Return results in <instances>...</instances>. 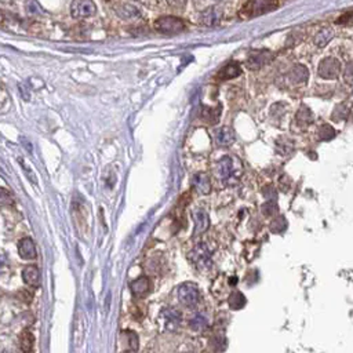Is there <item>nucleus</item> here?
<instances>
[{"mask_svg":"<svg viewBox=\"0 0 353 353\" xmlns=\"http://www.w3.org/2000/svg\"><path fill=\"white\" fill-rule=\"evenodd\" d=\"M278 4V0H247V3L240 10V17L255 18L275 10Z\"/></svg>","mask_w":353,"mask_h":353,"instance_id":"obj_1","label":"nucleus"},{"mask_svg":"<svg viewBox=\"0 0 353 353\" xmlns=\"http://www.w3.org/2000/svg\"><path fill=\"white\" fill-rule=\"evenodd\" d=\"M189 259L192 261V264L200 271L211 269L212 261H211L210 250L204 243H199V245L195 246V248L189 252Z\"/></svg>","mask_w":353,"mask_h":353,"instance_id":"obj_2","label":"nucleus"},{"mask_svg":"<svg viewBox=\"0 0 353 353\" xmlns=\"http://www.w3.org/2000/svg\"><path fill=\"white\" fill-rule=\"evenodd\" d=\"M155 29L164 35H178L186 29V25L176 17H162L155 22Z\"/></svg>","mask_w":353,"mask_h":353,"instance_id":"obj_3","label":"nucleus"},{"mask_svg":"<svg viewBox=\"0 0 353 353\" xmlns=\"http://www.w3.org/2000/svg\"><path fill=\"white\" fill-rule=\"evenodd\" d=\"M97 13V6L93 0H73L71 6V14L75 20L90 18Z\"/></svg>","mask_w":353,"mask_h":353,"instance_id":"obj_4","label":"nucleus"},{"mask_svg":"<svg viewBox=\"0 0 353 353\" xmlns=\"http://www.w3.org/2000/svg\"><path fill=\"white\" fill-rule=\"evenodd\" d=\"M178 299L182 305L188 308H193L200 301V292L196 288V285L192 283H185L178 288Z\"/></svg>","mask_w":353,"mask_h":353,"instance_id":"obj_5","label":"nucleus"},{"mask_svg":"<svg viewBox=\"0 0 353 353\" xmlns=\"http://www.w3.org/2000/svg\"><path fill=\"white\" fill-rule=\"evenodd\" d=\"M341 72V64L337 58L328 57L319 64L318 73L321 79H335Z\"/></svg>","mask_w":353,"mask_h":353,"instance_id":"obj_6","label":"nucleus"},{"mask_svg":"<svg viewBox=\"0 0 353 353\" xmlns=\"http://www.w3.org/2000/svg\"><path fill=\"white\" fill-rule=\"evenodd\" d=\"M160 320L163 323V327L169 331H174L176 327L181 324L182 321V315L176 309H164L163 312L160 313Z\"/></svg>","mask_w":353,"mask_h":353,"instance_id":"obj_7","label":"nucleus"},{"mask_svg":"<svg viewBox=\"0 0 353 353\" xmlns=\"http://www.w3.org/2000/svg\"><path fill=\"white\" fill-rule=\"evenodd\" d=\"M192 217L195 221V236L202 235L209 229L210 226V217L203 209H195L192 212Z\"/></svg>","mask_w":353,"mask_h":353,"instance_id":"obj_8","label":"nucleus"},{"mask_svg":"<svg viewBox=\"0 0 353 353\" xmlns=\"http://www.w3.org/2000/svg\"><path fill=\"white\" fill-rule=\"evenodd\" d=\"M273 58V55L268 51H259V53H254L248 58H247V67L250 69H259L266 64H269Z\"/></svg>","mask_w":353,"mask_h":353,"instance_id":"obj_9","label":"nucleus"},{"mask_svg":"<svg viewBox=\"0 0 353 353\" xmlns=\"http://www.w3.org/2000/svg\"><path fill=\"white\" fill-rule=\"evenodd\" d=\"M22 280L24 283L31 287H37L40 283V272L37 266L35 265H28L22 269Z\"/></svg>","mask_w":353,"mask_h":353,"instance_id":"obj_10","label":"nucleus"},{"mask_svg":"<svg viewBox=\"0 0 353 353\" xmlns=\"http://www.w3.org/2000/svg\"><path fill=\"white\" fill-rule=\"evenodd\" d=\"M18 254L21 258L24 259H35L36 257V247H35L34 240L31 238L21 239L18 243Z\"/></svg>","mask_w":353,"mask_h":353,"instance_id":"obj_11","label":"nucleus"},{"mask_svg":"<svg viewBox=\"0 0 353 353\" xmlns=\"http://www.w3.org/2000/svg\"><path fill=\"white\" fill-rule=\"evenodd\" d=\"M233 173V163H232L231 157H222L217 164V176L221 181L226 182L228 179L232 178Z\"/></svg>","mask_w":353,"mask_h":353,"instance_id":"obj_12","label":"nucleus"},{"mask_svg":"<svg viewBox=\"0 0 353 353\" xmlns=\"http://www.w3.org/2000/svg\"><path fill=\"white\" fill-rule=\"evenodd\" d=\"M192 186H193L199 193L207 195V193H210L211 190L210 178H209L207 174H203V173L196 174V176L192 178Z\"/></svg>","mask_w":353,"mask_h":353,"instance_id":"obj_13","label":"nucleus"},{"mask_svg":"<svg viewBox=\"0 0 353 353\" xmlns=\"http://www.w3.org/2000/svg\"><path fill=\"white\" fill-rule=\"evenodd\" d=\"M130 288H131V292L138 297V298H141L143 295H146L148 291H149L150 288V283H149V279L148 278H138L137 280H134L131 284H130Z\"/></svg>","mask_w":353,"mask_h":353,"instance_id":"obj_14","label":"nucleus"},{"mask_svg":"<svg viewBox=\"0 0 353 353\" xmlns=\"http://www.w3.org/2000/svg\"><path fill=\"white\" fill-rule=\"evenodd\" d=\"M235 141V134L229 127H222L215 131V142L218 146H229Z\"/></svg>","mask_w":353,"mask_h":353,"instance_id":"obj_15","label":"nucleus"},{"mask_svg":"<svg viewBox=\"0 0 353 353\" xmlns=\"http://www.w3.org/2000/svg\"><path fill=\"white\" fill-rule=\"evenodd\" d=\"M240 73H242L240 65H239L238 62H231V64L225 65L224 68L219 71L218 79H222V80H226V79H235V77H238Z\"/></svg>","mask_w":353,"mask_h":353,"instance_id":"obj_16","label":"nucleus"},{"mask_svg":"<svg viewBox=\"0 0 353 353\" xmlns=\"http://www.w3.org/2000/svg\"><path fill=\"white\" fill-rule=\"evenodd\" d=\"M202 21H203L204 25H207V27L218 25L219 21H221V11L218 8H215V7H211V8L206 10L202 14Z\"/></svg>","mask_w":353,"mask_h":353,"instance_id":"obj_17","label":"nucleus"},{"mask_svg":"<svg viewBox=\"0 0 353 353\" xmlns=\"http://www.w3.org/2000/svg\"><path fill=\"white\" fill-rule=\"evenodd\" d=\"M308 69L305 67H302V65H297V67H294V68L290 71V73H288V77H290V80H291L294 84H301V83H305L306 79H308Z\"/></svg>","mask_w":353,"mask_h":353,"instance_id":"obj_18","label":"nucleus"},{"mask_svg":"<svg viewBox=\"0 0 353 353\" xmlns=\"http://www.w3.org/2000/svg\"><path fill=\"white\" fill-rule=\"evenodd\" d=\"M117 15L123 18V20H133V18H137L140 15V11L138 8L131 4H123L117 8Z\"/></svg>","mask_w":353,"mask_h":353,"instance_id":"obj_19","label":"nucleus"},{"mask_svg":"<svg viewBox=\"0 0 353 353\" xmlns=\"http://www.w3.org/2000/svg\"><path fill=\"white\" fill-rule=\"evenodd\" d=\"M122 341L126 344V351H138V337L136 333L133 331H123L122 333Z\"/></svg>","mask_w":353,"mask_h":353,"instance_id":"obj_20","label":"nucleus"},{"mask_svg":"<svg viewBox=\"0 0 353 353\" xmlns=\"http://www.w3.org/2000/svg\"><path fill=\"white\" fill-rule=\"evenodd\" d=\"M209 326V320L204 318L203 315H196L189 320V327L195 331H203Z\"/></svg>","mask_w":353,"mask_h":353,"instance_id":"obj_21","label":"nucleus"},{"mask_svg":"<svg viewBox=\"0 0 353 353\" xmlns=\"http://www.w3.org/2000/svg\"><path fill=\"white\" fill-rule=\"evenodd\" d=\"M246 305V297L240 291L232 292L229 297V306L233 311H239Z\"/></svg>","mask_w":353,"mask_h":353,"instance_id":"obj_22","label":"nucleus"},{"mask_svg":"<svg viewBox=\"0 0 353 353\" xmlns=\"http://www.w3.org/2000/svg\"><path fill=\"white\" fill-rule=\"evenodd\" d=\"M34 335L31 334V331H25V333L21 335L20 347L24 352H31L32 348H34Z\"/></svg>","mask_w":353,"mask_h":353,"instance_id":"obj_23","label":"nucleus"},{"mask_svg":"<svg viewBox=\"0 0 353 353\" xmlns=\"http://www.w3.org/2000/svg\"><path fill=\"white\" fill-rule=\"evenodd\" d=\"M333 31L331 29H324V31H321L318 34V36L315 37V41H316V44L319 46V47H324L328 41L333 39Z\"/></svg>","mask_w":353,"mask_h":353,"instance_id":"obj_24","label":"nucleus"},{"mask_svg":"<svg viewBox=\"0 0 353 353\" xmlns=\"http://www.w3.org/2000/svg\"><path fill=\"white\" fill-rule=\"evenodd\" d=\"M313 120V115L311 112V109H308L306 106H302L299 109L298 113H297V122L301 124H311Z\"/></svg>","mask_w":353,"mask_h":353,"instance_id":"obj_25","label":"nucleus"},{"mask_svg":"<svg viewBox=\"0 0 353 353\" xmlns=\"http://www.w3.org/2000/svg\"><path fill=\"white\" fill-rule=\"evenodd\" d=\"M278 150L282 153V155H288L292 149H294V145H292V141H290L288 138H280L278 141Z\"/></svg>","mask_w":353,"mask_h":353,"instance_id":"obj_26","label":"nucleus"},{"mask_svg":"<svg viewBox=\"0 0 353 353\" xmlns=\"http://www.w3.org/2000/svg\"><path fill=\"white\" fill-rule=\"evenodd\" d=\"M335 137V130L330 124H323L319 129V138L323 141H328Z\"/></svg>","mask_w":353,"mask_h":353,"instance_id":"obj_27","label":"nucleus"},{"mask_svg":"<svg viewBox=\"0 0 353 353\" xmlns=\"http://www.w3.org/2000/svg\"><path fill=\"white\" fill-rule=\"evenodd\" d=\"M285 228H287V222H285L284 217H278L272 221L271 231L273 233H282L285 231Z\"/></svg>","mask_w":353,"mask_h":353,"instance_id":"obj_28","label":"nucleus"},{"mask_svg":"<svg viewBox=\"0 0 353 353\" xmlns=\"http://www.w3.org/2000/svg\"><path fill=\"white\" fill-rule=\"evenodd\" d=\"M25 7H27V11L29 14H34V15H43V14H44L41 6L36 0H27Z\"/></svg>","mask_w":353,"mask_h":353,"instance_id":"obj_29","label":"nucleus"},{"mask_svg":"<svg viewBox=\"0 0 353 353\" xmlns=\"http://www.w3.org/2000/svg\"><path fill=\"white\" fill-rule=\"evenodd\" d=\"M262 214L266 215V217H271V215H275L278 212V204L275 200H268L265 202V204H262Z\"/></svg>","mask_w":353,"mask_h":353,"instance_id":"obj_30","label":"nucleus"},{"mask_svg":"<svg viewBox=\"0 0 353 353\" xmlns=\"http://www.w3.org/2000/svg\"><path fill=\"white\" fill-rule=\"evenodd\" d=\"M218 115H219V110H217V109L204 108L203 110L204 120H207L209 123H217Z\"/></svg>","mask_w":353,"mask_h":353,"instance_id":"obj_31","label":"nucleus"},{"mask_svg":"<svg viewBox=\"0 0 353 353\" xmlns=\"http://www.w3.org/2000/svg\"><path fill=\"white\" fill-rule=\"evenodd\" d=\"M13 204V195L4 188H0V206H10Z\"/></svg>","mask_w":353,"mask_h":353,"instance_id":"obj_32","label":"nucleus"},{"mask_svg":"<svg viewBox=\"0 0 353 353\" xmlns=\"http://www.w3.org/2000/svg\"><path fill=\"white\" fill-rule=\"evenodd\" d=\"M344 79H345V82L353 83V61L349 62L344 71Z\"/></svg>","mask_w":353,"mask_h":353,"instance_id":"obj_33","label":"nucleus"},{"mask_svg":"<svg viewBox=\"0 0 353 353\" xmlns=\"http://www.w3.org/2000/svg\"><path fill=\"white\" fill-rule=\"evenodd\" d=\"M20 163H21V167L24 169V171H25V174L28 176V178H29V179H31V181H32L34 183H36V178H35V174L32 173V171H31V169L28 167V164L25 163V160H24V159H20Z\"/></svg>","mask_w":353,"mask_h":353,"instance_id":"obj_34","label":"nucleus"},{"mask_svg":"<svg viewBox=\"0 0 353 353\" xmlns=\"http://www.w3.org/2000/svg\"><path fill=\"white\" fill-rule=\"evenodd\" d=\"M347 115H348V110H345V108H342V106H338V108L334 110L333 117L335 120H341V119L347 117Z\"/></svg>","mask_w":353,"mask_h":353,"instance_id":"obj_35","label":"nucleus"},{"mask_svg":"<svg viewBox=\"0 0 353 353\" xmlns=\"http://www.w3.org/2000/svg\"><path fill=\"white\" fill-rule=\"evenodd\" d=\"M264 196L266 197L268 200H275L276 196H278V193H276V190L273 189V186H268V188L264 190Z\"/></svg>","mask_w":353,"mask_h":353,"instance_id":"obj_36","label":"nucleus"},{"mask_svg":"<svg viewBox=\"0 0 353 353\" xmlns=\"http://www.w3.org/2000/svg\"><path fill=\"white\" fill-rule=\"evenodd\" d=\"M167 1L170 6L176 7V8H182L186 4V0H167Z\"/></svg>","mask_w":353,"mask_h":353,"instance_id":"obj_37","label":"nucleus"}]
</instances>
